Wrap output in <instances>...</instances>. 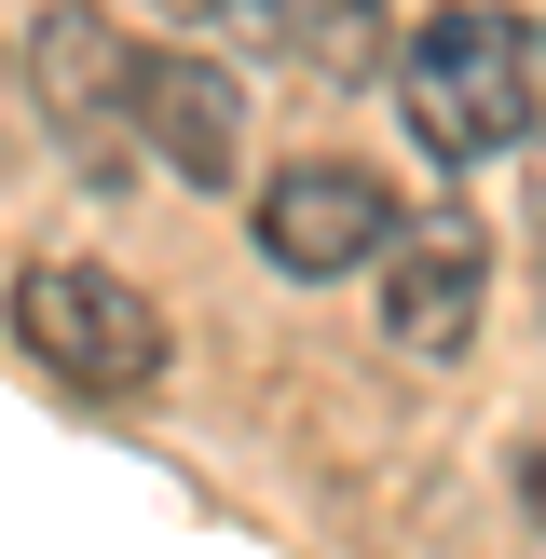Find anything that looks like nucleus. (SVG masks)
<instances>
[{"mask_svg":"<svg viewBox=\"0 0 546 559\" xmlns=\"http://www.w3.org/2000/svg\"><path fill=\"white\" fill-rule=\"evenodd\" d=\"M382 233H396V205H382L369 164H273L260 191V260L300 273V287H328V273H369Z\"/></svg>","mask_w":546,"mask_h":559,"instance_id":"obj_5","label":"nucleus"},{"mask_svg":"<svg viewBox=\"0 0 546 559\" xmlns=\"http://www.w3.org/2000/svg\"><path fill=\"white\" fill-rule=\"evenodd\" d=\"M396 109L437 164H506L533 136V27L491 14V0H451L396 41Z\"/></svg>","mask_w":546,"mask_h":559,"instance_id":"obj_1","label":"nucleus"},{"mask_svg":"<svg viewBox=\"0 0 546 559\" xmlns=\"http://www.w3.org/2000/svg\"><path fill=\"white\" fill-rule=\"evenodd\" d=\"M260 41L287 55L300 82H382V0H260Z\"/></svg>","mask_w":546,"mask_h":559,"instance_id":"obj_7","label":"nucleus"},{"mask_svg":"<svg viewBox=\"0 0 546 559\" xmlns=\"http://www.w3.org/2000/svg\"><path fill=\"white\" fill-rule=\"evenodd\" d=\"M27 82H41V123L69 136L82 164H123L136 123H123V82H136V41L109 14H82V0H55L41 27H27Z\"/></svg>","mask_w":546,"mask_h":559,"instance_id":"obj_6","label":"nucleus"},{"mask_svg":"<svg viewBox=\"0 0 546 559\" xmlns=\"http://www.w3.org/2000/svg\"><path fill=\"white\" fill-rule=\"evenodd\" d=\"M14 342L69 396H151L164 382V300L109 260H27L14 273Z\"/></svg>","mask_w":546,"mask_h":559,"instance_id":"obj_2","label":"nucleus"},{"mask_svg":"<svg viewBox=\"0 0 546 559\" xmlns=\"http://www.w3.org/2000/svg\"><path fill=\"white\" fill-rule=\"evenodd\" d=\"M164 14H233V27H260V0H164Z\"/></svg>","mask_w":546,"mask_h":559,"instance_id":"obj_8","label":"nucleus"},{"mask_svg":"<svg viewBox=\"0 0 546 559\" xmlns=\"http://www.w3.org/2000/svg\"><path fill=\"white\" fill-rule=\"evenodd\" d=\"M123 123H136V151H151L178 191H246V82L218 69V55L151 41L136 82H123Z\"/></svg>","mask_w":546,"mask_h":559,"instance_id":"obj_4","label":"nucleus"},{"mask_svg":"<svg viewBox=\"0 0 546 559\" xmlns=\"http://www.w3.org/2000/svg\"><path fill=\"white\" fill-rule=\"evenodd\" d=\"M369 287H382L369 314H382L396 355H464V342H478V300H491V233L464 205H410L396 233H382Z\"/></svg>","mask_w":546,"mask_h":559,"instance_id":"obj_3","label":"nucleus"}]
</instances>
